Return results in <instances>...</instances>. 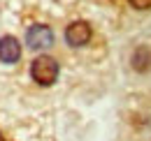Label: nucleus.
<instances>
[{"label":"nucleus","instance_id":"f257e3e1","mask_svg":"<svg viewBox=\"0 0 151 141\" xmlns=\"http://www.w3.org/2000/svg\"><path fill=\"white\" fill-rule=\"evenodd\" d=\"M30 76L40 86H51L58 79V63L51 56H40L30 65Z\"/></svg>","mask_w":151,"mask_h":141},{"label":"nucleus","instance_id":"f03ea898","mask_svg":"<svg viewBox=\"0 0 151 141\" xmlns=\"http://www.w3.org/2000/svg\"><path fill=\"white\" fill-rule=\"evenodd\" d=\"M26 44H28V49H33V51H42V49H49L51 44H54V30L49 28V26H30L28 28V33H26Z\"/></svg>","mask_w":151,"mask_h":141},{"label":"nucleus","instance_id":"7ed1b4c3","mask_svg":"<svg viewBox=\"0 0 151 141\" xmlns=\"http://www.w3.org/2000/svg\"><path fill=\"white\" fill-rule=\"evenodd\" d=\"M91 26L86 23V21H75V23H70L68 26V30H65V42L70 44V46H84V44H88V39H91Z\"/></svg>","mask_w":151,"mask_h":141},{"label":"nucleus","instance_id":"20e7f679","mask_svg":"<svg viewBox=\"0 0 151 141\" xmlns=\"http://www.w3.org/2000/svg\"><path fill=\"white\" fill-rule=\"evenodd\" d=\"M21 58V44L17 37L12 35H5L0 39V60L2 63H7V65H12V63H17Z\"/></svg>","mask_w":151,"mask_h":141},{"label":"nucleus","instance_id":"39448f33","mask_svg":"<svg viewBox=\"0 0 151 141\" xmlns=\"http://www.w3.org/2000/svg\"><path fill=\"white\" fill-rule=\"evenodd\" d=\"M132 70L135 72H149L151 70V49L149 46H137L132 51Z\"/></svg>","mask_w":151,"mask_h":141},{"label":"nucleus","instance_id":"423d86ee","mask_svg":"<svg viewBox=\"0 0 151 141\" xmlns=\"http://www.w3.org/2000/svg\"><path fill=\"white\" fill-rule=\"evenodd\" d=\"M135 9H151V0H128Z\"/></svg>","mask_w":151,"mask_h":141},{"label":"nucleus","instance_id":"0eeeda50","mask_svg":"<svg viewBox=\"0 0 151 141\" xmlns=\"http://www.w3.org/2000/svg\"><path fill=\"white\" fill-rule=\"evenodd\" d=\"M0 141H5V137H2V134H0Z\"/></svg>","mask_w":151,"mask_h":141}]
</instances>
